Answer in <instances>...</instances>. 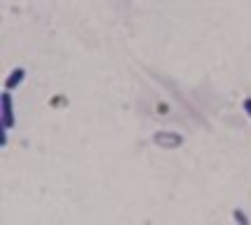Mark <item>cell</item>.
I'll return each mask as SVG.
<instances>
[{
    "label": "cell",
    "instance_id": "6da1fadb",
    "mask_svg": "<svg viewBox=\"0 0 251 225\" xmlns=\"http://www.w3.org/2000/svg\"><path fill=\"white\" fill-rule=\"evenodd\" d=\"M0 120H2V129H7L10 131L14 127V106H12V94L10 89H5L2 92V99H0Z\"/></svg>",
    "mask_w": 251,
    "mask_h": 225
},
{
    "label": "cell",
    "instance_id": "7a4b0ae2",
    "mask_svg": "<svg viewBox=\"0 0 251 225\" xmlns=\"http://www.w3.org/2000/svg\"><path fill=\"white\" fill-rule=\"evenodd\" d=\"M24 75H26V71H24V68H14V71L10 73V77H7V82H5V89H10V92H12L17 85H22Z\"/></svg>",
    "mask_w": 251,
    "mask_h": 225
},
{
    "label": "cell",
    "instance_id": "3957f363",
    "mask_svg": "<svg viewBox=\"0 0 251 225\" xmlns=\"http://www.w3.org/2000/svg\"><path fill=\"white\" fill-rule=\"evenodd\" d=\"M232 218H235V223H237V225H251L249 223V216L244 214L242 209H235V211H232Z\"/></svg>",
    "mask_w": 251,
    "mask_h": 225
},
{
    "label": "cell",
    "instance_id": "277c9868",
    "mask_svg": "<svg viewBox=\"0 0 251 225\" xmlns=\"http://www.w3.org/2000/svg\"><path fill=\"white\" fill-rule=\"evenodd\" d=\"M244 113L251 118V99H244Z\"/></svg>",
    "mask_w": 251,
    "mask_h": 225
}]
</instances>
